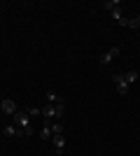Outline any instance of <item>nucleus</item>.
<instances>
[{"label":"nucleus","mask_w":140,"mask_h":156,"mask_svg":"<svg viewBox=\"0 0 140 156\" xmlns=\"http://www.w3.org/2000/svg\"><path fill=\"white\" fill-rule=\"evenodd\" d=\"M56 156H63V151H59V154H56Z\"/></svg>","instance_id":"obj_18"},{"label":"nucleus","mask_w":140,"mask_h":156,"mask_svg":"<svg viewBox=\"0 0 140 156\" xmlns=\"http://www.w3.org/2000/svg\"><path fill=\"white\" fill-rule=\"evenodd\" d=\"M135 21H138V26H140V14H138V16H135Z\"/></svg>","instance_id":"obj_17"},{"label":"nucleus","mask_w":140,"mask_h":156,"mask_svg":"<svg viewBox=\"0 0 140 156\" xmlns=\"http://www.w3.org/2000/svg\"><path fill=\"white\" fill-rule=\"evenodd\" d=\"M47 100H49V105H52L54 100H61V98L56 96V93H54V91H47Z\"/></svg>","instance_id":"obj_14"},{"label":"nucleus","mask_w":140,"mask_h":156,"mask_svg":"<svg viewBox=\"0 0 140 156\" xmlns=\"http://www.w3.org/2000/svg\"><path fill=\"white\" fill-rule=\"evenodd\" d=\"M49 135H52V128H49V126H42V130H40V140H49Z\"/></svg>","instance_id":"obj_8"},{"label":"nucleus","mask_w":140,"mask_h":156,"mask_svg":"<svg viewBox=\"0 0 140 156\" xmlns=\"http://www.w3.org/2000/svg\"><path fill=\"white\" fill-rule=\"evenodd\" d=\"M14 133H16V126H5V135L7 137H14Z\"/></svg>","instance_id":"obj_13"},{"label":"nucleus","mask_w":140,"mask_h":156,"mask_svg":"<svg viewBox=\"0 0 140 156\" xmlns=\"http://www.w3.org/2000/svg\"><path fill=\"white\" fill-rule=\"evenodd\" d=\"M42 117L45 119H56V107H54V105H45V107H42Z\"/></svg>","instance_id":"obj_4"},{"label":"nucleus","mask_w":140,"mask_h":156,"mask_svg":"<svg viewBox=\"0 0 140 156\" xmlns=\"http://www.w3.org/2000/svg\"><path fill=\"white\" fill-rule=\"evenodd\" d=\"M63 114H66V105H63V103H59V105H56V119H61Z\"/></svg>","instance_id":"obj_11"},{"label":"nucleus","mask_w":140,"mask_h":156,"mask_svg":"<svg viewBox=\"0 0 140 156\" xmlns=\"http://www.w3.org/2000/svg\"><path fill=\"white\" fill-rule=\"evenodd\" d=\"M42 114V110H38V107H31V110H28V117H40Z\"/></svg>","instance_id":"obj_15"},{"label":"nucleus","mask_w":140,"mask_h":156,"mask_svg":"<svg viewBox=\"0 0 140 156\" xmlns=\"http://www.w3.org/2000/svg\"><path fill=\"white\" fill-rule=\"evenodd\" d=\"M26 135V133H23V128H19V126H16V133H14V137H23Z\"/></svg>","instance_id":"obj_16"},{"label":"nucleus","mask_w":140,"mask_h":156,"mask_svg":"<svg viewBox=\"0 0 140 156\" xmlns=\"http://www.w3.org/2000/svg\"><path fill=\"white\" fill-rule=\"evenodd\" d=\"M0 110L5 112V114H16V103H14V100H9V98H5V100H2V103H0Z\"/></svg>","instance_id":"obj_2"},{"label":"nucleus","mask_w":140,"mask_h":156,"mask_svg":"<svg viewBox=\"0 0 140 156\" xmlns=\"http://www.w3.org/2000/svg\"><path fill=\"white\" fill-rule=\"evenodd\" d=\"M124 82H126L128 86L133 84V82H138V72H135V70H128L126 75H124Z\"/></svg>","instance_id":"obj_6"},{"label":"nucleus","mask_w":140,"mask_h":156,"mask_svg":"<svg viewBox=\"0 0 140 156\" xmlns=\"http://www.w3.org/2000/svg\"><path fill=\"white\" fill-rule=\"evenodd\" d=\"M14 126H19V128L31 126V117H28V112H16V114H14Z\"/></svg>","instance_id":"obj_1"},{"label":"nucleus","mask_w":140,"mask_h":156,"mask_svg":"<svg viewBox=\"0 0 140 156\" xmlns=\"http://www.w3.org/2000/svg\"><path fill=\"white\" fill-rule=\"evenodd\" d=\"M110 14H112V19H114V21H121V19H124V16H121V9H119V7H117V9H112Z\"/></svg>","instance_id":"obj_12"},{"label":"nucleus","mask_w":140,"mask_h":156,"mask_svg":"<svg viewBox=\"0 0 140 156\" xmlns=\"http://www.w3.org/2000/svg\"><path fill=\"white\" fill-rule=\"evenodd\" d=\"M112 79L117 82V93H119V96H126L128 93V84L124 82V75H114Z\"/></svg>","instance_id":"obj_3"},{"label":"nucleus","mask_w":140,"mask_h":156,"mask_svg":"<svg viewBox=\"0 0 140 156\" xmlns=\"http://www.w3.org/2000/svg\"><path fill=\"white\" fill-rule=\"evenodd\" d=\"M107 54H110L112 58H117V56L121 54V47H117V44H114V47H110V49H107Z\"/></svg>","instance_id":"obj_9"},{"label":"nucleus","mask_w":140,"mask_h":156,"mask_svg":"<svg viewBox=\"0 0 140 156\" xmlns=\"http://www.w3.org/2000/svg\"><path fill=\"white\" fill-rule=\"evenodd\" d=\"M49 128H52V133H54V135H63V124H61V121H56V124H52V126H49Z\"/></svg>","instance_id":"obj_7"},{"label":"nucleus","mask_w":140,"mask_h":156,"mask_svg":"<svg viewBox=\"0 0 140 156\" xmlns=\"http://www.w3.org/2000/svg\"><path fill=\"white\" fill-rule=\"evenodd\" d=\"M52 142H54V147H56V151H63V147H66V137H63V135H54Z\"/></svg>","instance_id":"obj_5"},{"label":"nucleus","mask_w":140,"mask_h":156,"mask_svg":"<svg viewBox=\"0 0 140 156\" xmlns=\"http://www.w3.org/2000/svg\"><path fill=\"white\" fill-rule=\"evenodd\" d=\"M107 63H112V56H110V54H100V65H107Z\"/></svg>","instance_id":"obj_10"}]
</instances>
